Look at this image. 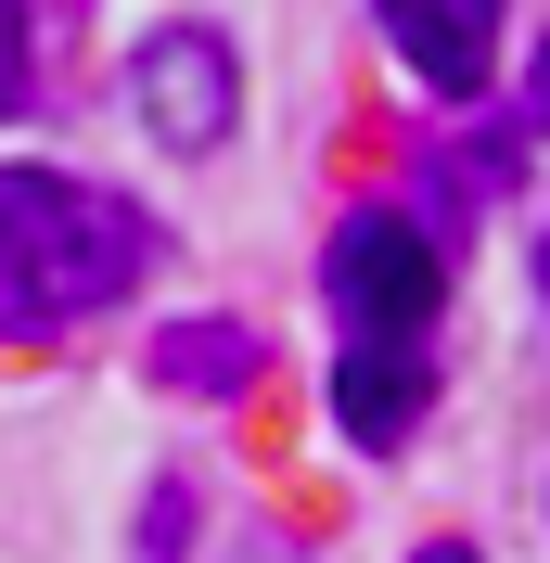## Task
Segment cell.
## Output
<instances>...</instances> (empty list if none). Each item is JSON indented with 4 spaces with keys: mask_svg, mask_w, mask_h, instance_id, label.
<instances>
[{
    "mask_svg": "<svg viewBox=\"0 0 550 563\" xmlns=\"http://www.w3.org/2000/svg\"><path fill=\"white\" fill-rule=\"evenodd\" d=\"M141 269H154V218L116 206L103 179H65V167L0 179V295H13V333L116 308Z\"/></svg>",
    "mask_w": 550,
    "mask_h": 563,
    "instance_id": "cell-1",
    "label": "cell"
},
{
    "mask_svg": "<svg viewBox=\"0 0 550 563\" xmlns=\"http://www.w3.org/2000/svg\"><path fill=\"white\" fill-rule=\"evenodd\" d=\"M320 282H333V308L359 320L372 346H410L422 320L448 308V269H436V244H422V231H410L397 206H359V218H345L333 244H320Z\"/></svg>",
    "mask_w": 550,
    "mask_h": 563,
    "instance_id": "cell-2",
    "label": "cell"
},
{
    "mask_svg": "<svg viewBox=\"0 0 550 563\" xmlns=\"http://www.w3.org/2000/svg\"><path fill=\"white\" fill-rule=\"evenodd\" d=\"M129 90H141V129L167 141V154H218L231 141V103H243V65H231L218 26H154Z\"/></svg>",
    "mask_w": 550,
    "mask_h": 563,
    "instance_id": "cell-3",
    "label": "cell"
},
{
    "mask_svg": "<svg viewBox=\"0 0 550 563\" xmlns=\"http://www.w3.org/2000/svg\"><path fill=\"white\" fill-rule=\"evenodd\" d=\"M422 397H436V372H422L410 346H345V372H333V422H345V449H410V422H422Z\"/></svg>",
    "mask_w": 550,
    "mask_h": 563,
    "instance_id": "cell-4",
    "label": "cell"
},
{
    "mask_svg": "<svg viewBox=\"0 0 550 563\" xmlns=\"http://www.w3.org/2000/svg\"><path fill=\"white\" fill-rule=\"evenodd\" d=\"M141 372L167 397H243V385H270V333L256 320H167Z\"/></svg>",
    "mask_w": 550,
    "mask_h": 563,
    "instance_id": "cell-5",
    "label": "cell"
},
{
    "mask_svg": "<svg viewBox=\"0 0 550 563\" xmlns=\"http://www.w3.org/2000/svg\"><path fill=\"white\" fill-rule=\"evenodd\" d=\"M384 38L436 77L448 103H474L486 90V13H436V0H384Z\"/></svg>",
    "mask_w": 550,
    "mask_h": 563,
    "instance_id": "cell-6",
    "label": "cell"
},
{
    "mask_svg": "<svg viewBox=\"0 0 550 563\" xmlns=\"http://www.w3.org/2000/svg\"><path fill=\"white\" fill-rule=\"evenodd\" d=\"M38 77H52V13H13V115H38Z\"/></svg>",
    "mask_w": 550,
    "mask_h": 563,
    "instance_id": "cell-7",
    "label": "cell"
},
{
    "mask_svg": "<svg viewBox=\"0 0 550 563\" xmlns=\"http://www.w3.org/2000/svg\"><path fill=\"white\" fill-rule=\"evenodd\" d=\"M410 563H486V551H474V538H436V551H410Z\"/></svg>",
    "mask_w": 550,
    "mask_h": 563,
    "instance_id": "cell-8",
    "label": "cell"
},
{
    "mask_svg": "<svg viewBox=\"0 0 550 563\" xmlns=\"http://www.w3.org/2000/svg\"><path fill=\"white\" fill-rule=\"evenodd\" d=\"M538 115H550V38H538Z\"/></svg>",
    "mask_w": 550,
    "mask_h": 563,
    "instance_id": "cell-9",
    "label": "cell"
},
{
    "mask_svg": "<svg viewBox=\"0 0 550 563\" xmlns=\"http://www.w3.org/2000/svg\"><path fill=\"white\" fill-rule=\"evenodd\" d=\"M538 282H550V244H538Z\"/></svg>",
    "mask_w": 550,
    "mask_h": 563,
    "instance_id": "cell-10",
    "label": "cell"
}]
</instances>
